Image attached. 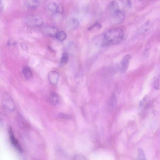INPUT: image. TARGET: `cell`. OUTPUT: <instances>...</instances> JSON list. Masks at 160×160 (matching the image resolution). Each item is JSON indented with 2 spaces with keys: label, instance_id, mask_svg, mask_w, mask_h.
<instances>
[{
  "label": "cell",
  "instance_id": "6da1fadb",
  "mask_svg": "<svg viewBox=\"0 0 160 160\" xmlns=\"http://www.w3.org/2000/svg\"><path fill=\"white\" fill-rule=\"evenodd\" d=\"M126 35V30L124 27L113 28L103 35L101 45L105 46L118 44L125 40Z\"/></svg>",
  "mask_w": 160,
  "mask_h": 160
},
{
  "label": "cell",
  "instance_id": "7a4b0ae2",
  "mask_svg": "<svg viewBox=\"0 0 160 160\" xmlns=\"http://www.w3.org/2000/svg\"><path fill=\"white\" fill-rule=\"evenodd\" d=\"M1 102L2 105L7 110L13 111L15 109V103L10 94L8 93H5L2 94Z\"/></svg>",
  "mask_w": 160,
  "mask_h": 160
},
{
  "label": "cell",
  "instance_id": "3957f363",
  "mask_svg": "<svg viewBox=\"0 0 160 160\" xmlns=\"http://www.w3.org/2000/svg\"><path fill=\"white\" fill-rule=\"evenodd\" d=\"M25 21L28 24L36 27L42 26L44 22L43 18L39 15L27 16L25 18Z\"/></svg>",
  "mask_w": 160,
  "mask_h": 160
},
{
  "label": "cell",
  "instance_id": "277c9868",
  "mask_svg": "<svg viewBox=\"0 0 160 160\" xmlns=\"http://www.w3.org/2000/svg\"><path fill=\"white\" fill-rule=\"evenodd\" d=\"M126 14L123 11L120 10L111 15L110 18L111 23L113 25H117L123 23L125 20Z\"/></svg>",
  "mask_w": 160,
  "mask_h": 160
},
{
  "label": "cell",
  "instance_id": "5b68a950",
  "mask_svg": "<svg viewBox=\"0 0 160 160\" xmlns=\"http://www.w3.org/2000/svg\"><path fill=\"white\" fill-rule=\"evenodd\" d=\"M132 58V56L130 54H127L125 55L119 64L118 66V69L121 73H124L128 69L130 61Z\"/></svg>",
  "mask_w": 160,
  "mask_h": 160
},
{
  "label": "cell",
  "instance_id": "8992f818",
  "mask_svg": "<svg viewBox=\"0 0 160 160\" xmlns=\"http://www.w3.org/2000/svg\"><path fill=\"white\" fill-rule=\"evenodd\" d=\"M121 89L119 85L115 87L111 97L110 105L113 109H115L117 106V101L119 96Z\"/></svg>",
  "mask_w": 160,
  "mask_h": 160
},
{
  "label": "cell",
  "instance_id": "52a82bcc",
  "mask_svg": "<svg viewBox=\"0 0 160 160\" xmlns=\"http://www.w3.org/2000/svg\"><path fill=\"white\" fill-rule=\"evenodd\" d=\"M9 135L11 142L12 145L17 151L20 153H22L23 149L22 147L15 137L12 130L10 128L9 129Z\"/></svg>",
  "mask_w": 160,
  "mask_h": 160
},
{
  "label": "cell",
  "instance_id": "ba28073f",
  "mask_svg": "<svg viewBox=\"0 0 160 160\" xmlns=\"http://www.w3.org/2000/svg\"><path fill=\"white\" fill-rule=\"evenodd\" d=\"M42 33L45 35L50 37H55L58 32L57 28L51 26H45L42 28Z\"/></svg>",
  "mask_w": 160,
  "mask_h": 160
},
{
  "label": "cell",
  "instance_id": "9c48e42d",
  "mask_svg": "<svg viewBox=\"0 0 160 160\" xmlns=\"http://www.w3.org/2000/svg\"><path fill=\"white\" fill-rule=\"evenodd\" d=\"M59 77V74L57 72L52 71L49 74V80L51 84L54 85L57 83Z\"/></svg>",
  "mask_w": 160,
  "mask_h": 160
},
{
  "label": "cell",
  "instance_id": "30bf717a",
  "mask_svg": "<svg viewBox=\"0 0 160 160\" xmlns=\"http://www.w3.org/2000/svg\"><path fill=\"white\" fill-rule=\"evenodd\" d=\"M152 25V23L151 21H147L139 28L138 32L140 34L145 33L151 29Z\"/></svg>",
  "mask_w": 160,
  "mask_h": 160
},
{
  "label": "cell",
  "instance_id": "8fae6325",
  "mask_svg": "<svg viewBox=\"0 0 160 160\" xmlns=\"http://www.w3.org/2000/svg\"><path fill=\"white\" fill-rule=\"evenodd\" d=\"M108 9L111 15L113 14L120 10L118 3L115 1L111 2L109 5Z\"/></svg>",
  "mask_w": 160,
  "mask_h": 160
},
{
  "label": "cell",
  "instance_id": "7c38bea8",
  "mask_svg": "<svg viewBox=\"0 0 160 160\" xmlns=\"http://www.w3.org/2000/svg\"><path fill=\"white\" fill-rule=\"evenodd\" d=\"M80 23L77 19L75 18H71L70 19L68 22V25L70 29L74 30L79 27Z\"/></svg>",
  "mask_w": 160,
  "mask_h": 160
},
{
  "label": "cell",
  "instance_id": "4fadbf2b",
  "mask_svg": "<svg viewBox=\"0 0 160 160\" xmlns=\"http://www.w3.org/2000/svg\"><path fill=\"white\" fill-rule=\"evenodd\" d=\"M22 72L26 79L30 80L32 78L33 72L29 67L27 66L24 67L22 69Z\"/></svg>",
  "mask_w": 160,
  "mask_h": 160
},
{
  "label": "cell",
  "instance_id": "5bb4252c",
  "mask_svg": "<svg viewBox=\"0 0 160 160\" xmlns=\"http://www.w3.org/2000/svg\"><path fill=\"white\" fill-rule=\"evenodd\" d=\"M25 4L28 7L34 9L39 7L40 2L37 0H29L25 1Z\"/></svg>",
  "mask_w": 160,
  "mask_h": 160
},
{
  "label": "cell",
  "instance_id": "9a60e30c",
  "mask_svg": "<svg viewBox=\"0 0 160 160\" xmlns=\"http://www.w3.org/2000/svg\"><path fill=\"white\" fill-rule=\"evenodd\" d=\"M150 103V98L148 95L145 96L140 102V106L144 109H146L148 107Z\"/></svg>",
  "mask_w": 160,
  "mask_h": 160
},
{
  "label": "cell",
  "instance_id": "2e32d148",
  "mask_svg": "<svg viewBox=\"0 0 160 160\" xmlns=\"http://www.w3.org/2000/svg\"><path fill=\"white\" fill-rule=\"evenodd\" d=\"M49 100L52 105H56L58 104L59 102V97L56 93H52L50 96Z\"/></svg>",
  "mask_w": 160,
  "mask_h": 160
},
{
  "label": "cell",
  "instance_id": "e0dca14e",
  "mask_svg": "<svg viewBox=\"0 0 160 160\" xmlns=\"http://www.w3.org/2000/svg\"><path fill=\"white\" fill-rule=\"evenodd\" d=\"M56 39L60 42L64 41L67 38V34L64 31L58 32L56 35Z\"/></svg>",
  "mask_w": 160,
  "mask_h": 160
},
{
  "label": "cell",
  "instance_id": "ac0fdd59",
  "mask_svg": "<svg viewBox=\"0 0 160 160\" xmlns=\"http://www.w3.org/2000/svg\"><path fill=\"white\" fill-rule=\"evenodd\" d=\"M58 5L54 2H51L49 3L48 5L49 10L53 12H57Z\"/></svg>",
  "mask_w": 160,
  "mask_h": 160
},
{
  "label": "cell",
  "instance_id": "d6986e66",
  "mask_svg": "<svg viewBox=\"0 0 160 160\" xmlns=\"http://www.w3.org/2000/svg\"><path fill=\"white\" fill-rule=\"evenodd\" d=\"M137 160H147L143 149L141 148L138 149V153Z\"/></svg>",
  "mask_w": 160,
  "mask_h": 160
},
{
  "label": "cell",
  "instance_id": "ffe728a7",
  "mask_svg": "<svg viewBox=\"0 0 160 160\" xmlns=\"http://www.w3.org/2000/svg\"><path fill=\"white\" fill-rule=\"evenodd\" d=\"M68 60L69 55L67 53H64L61 60V64L63 65L66 64L68 62Z\"/></svg>",
  "mask_w": 160,
  "mask_h": 160
},
{
  "label": "cell",
  "instance_id": "44dd1931",
  "mask_svg": "<svg viewBox=\"0 0 160 160\" xmlns=\"http://www.w3.org/2000/svg\"><path fill=\"white\" fill-rule=\"evenodd\" d=\"M96 27L98 29H100L102 27L101 25L98 22H96L88 28V30L90 31Z\"/></svg>",
  "mask_w": 160,
  "mask_h": 160
},
{
  "label": "cell",
  "instance_id": "7402d4cb",
  "mask_svg": "<svg viewBox=\"0 0 160 160\" xmlns=\"http://www.w3.org/2000/svg\"><path fill=\"white\" fill-rule=\"evenodd\" d=\"M154 88L155 89L158 90L159 89V81L158 79H156L154 81L153 84Z\"/></svg>",
  "mask_w": 160,
  "mask_h": 160
},
{
  "label": "cell",
  "instance_id": "603a6c76",
  "mask_svg": "<svg viewBox=\"0 0 160 160\" xmlns=\"http://www.w3.org/2000/svg\"><path fill=\"white\" fill-rule=\"evenodd\" d=\"M74 160H87L86 158L80 155H77L74 157Z\"/></svg>",
  "mask_w": 160,
  "mask_h": 160
},
{
  "label": "cell",
  "instance_id": "cb8c5ba5",
  "mask_svg": "<svg viewBox=\"0 0 160 160\" xmlns=\"http://www.w3.org/2000/svg\"><path fill=\"white\" fill-rule=\"evenodd\" d=\"M58 117L59 118L65 119H68L70 118V116L69 115L62 113L60 114Z\"/></svg>",
  "mask_w": 160,
  "mask_h": 160
},
{
  "label": "cell",
  "instance_id": "d4e9b609",
  "mask_svg": "<svg viewBox=\"0 0 160 160\" xmlns=\"http://www.w3.org/2000/svg\"><path fill=\"white\" fill-rule=\"evenodd\" d=\"M60 14H62L63 13V6L61 5H58L57 12Z\"/></svg>",
  "mask_w": 160,
  "mask_h": 160
},
{
  "label": "cell",
  "instance_id": "484cf974",
  "mask_svg": "<svg viewBox=\"0 0 160 160\" xmlns=\"http://www.w3.org/2000/svg\"><path fill=\"white\" fill-rule=\"evenodd\" d=\"M7 44L9 45H15L17 44V42L15 40L11 39L8 41Z\"/></svg>",
  "mask_w": 160,
  "mask_h": 160
},
{
  "label": "cell",
  "instance_id": "4316f807",
  "mask_svg": "<svg viewBox=\"0 0 160 160\" xmlns=\"http://www.w3.org/2000/svg\"><path fill=\"white\" fill-rule=\"evenodd\" d=\"M4 5L3 2L1 1H0V11H2L4 9Z\"/></svg>",
  "mask_w": 160,
  "mask_h": 160
},
{
  "label": "cell",
  "instance_id": "83f0119b",
  "mask_svg": "<svg viewBox=\"0 0 160 160\" xmlns=\"http://www.w3.org/2000/svg\"><path fill=\"white\" fill-rule=\"evenodd\" d=\"M127 4L128 7L130 8L132 6V2L130 1H127Z\"/></svg>",
  "mask_w": 160,
  "mask_h": 160
},
{
  "label": "cell",
  "instance_id": "f1b7e54d",
  "mask_svg": "<svg viewBox=\"0 0 160 160\" xmlns=\"http://www.w3.org/2000/svg\"><path fill=\"white\" fill-rule=\"evenodd\" d=\"M21 47L24 50H26L27 48V46L24 44H22L21 45Z\"/></svg>",
  "mask_w": 160,
  "mask_h": 160
}]
</instances>
